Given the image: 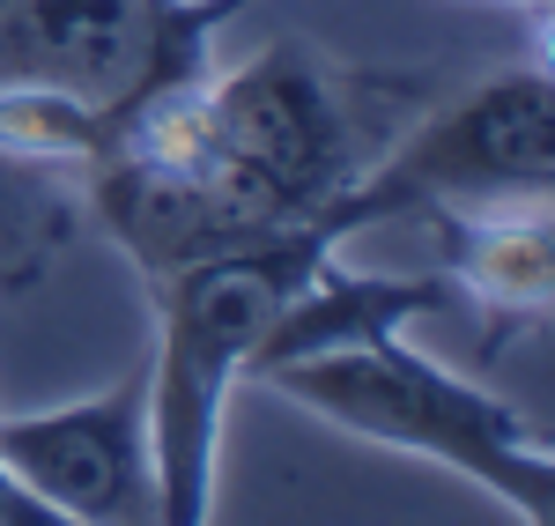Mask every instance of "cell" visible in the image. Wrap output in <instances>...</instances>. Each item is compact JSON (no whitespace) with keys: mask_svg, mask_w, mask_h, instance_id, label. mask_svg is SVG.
<instances>
[{"mask_svg":"<svg viewBox=\"0 0 555 526\" xmlns=\"http://www.w3.org/2000/svg\"><path fill=\"white\" fill-rule=\"evenodd\" d=\"M408 97L415 82L400 75H363L282 38L230 75L208 67L201 82L164 97L127 133V149L185 164L259 230H297L334 216V201L378 164V149L408 127Z\"/></svg>","mask_w":555,"mask_h":526,"instance_id":"cell-1","label":"cell"},{"mask_svg":"<svg viewBox=\"0 0 555 526\" xmlns=\"http://www.w3.org/2000/svg\"><path fill=\"white\" fill-rule=\"evenodd\" d=\"M259 0H0V141L75 178L208 75Z\"/></svg>","mask_w":555,"mask_h":526,"instance_id":"cell-2","label":"cell"},{"mask_svg":"<svg viewBox=\"0 0 555 526\" xmlns=\"http://www.w3.org/2000/svg\"><path fill=\"white\" fill-rule=\"evenodd\" d=\"M348 245L341 216L297 222L253 245L171 267L149 282L156 297V349L149 363V460H156V519L201 526L215 519V452L230 386L253 371L267 326L289 311L304 282Z\"/></svg>","mask_w":555,"mask_h":526,"instance_id":"cell-3","label":"cell"},{"mask_svg":"<svg viewBox=\"0 0 555 526\" xmlns=\"http://www.w3.org/2000/svg\"><path fill=\"white\" fill-rule=\"evenodd\" d=\"M253 379L274 386L282 400L311 408L319 423L348 431V438L423 452L437 467L467 475L474 489H489L526 526L555 519V452L541 438V423H526L504 394L460 379L452 363L423 356L408 342V326L334 342V349H311V356H282Z\"/></svg>","mask_w":555,"mask_h":526,"instance_id":"cell-4","label":"cell"},{"mask_svg":"<svg viewBox=\"0 0 555 526\" xmlns=\"http://www.w3.org/2000/svg\"><path fill=\"white\" fill-rule=\"evenodd\" d=\"M555 185V82L548 60L504 67L467 97L423 112L378 149V164L334 201L341 230L429 208H548Z\"/></svg>","mask_w":555,"mask_h":526,"instance_id":"cell-5","label":"cell"},{"mask_svg":"<svg viewBox=\"0 0 555 526\" xmlns=\"http://www.w3.org/2000/svg\"><path fill=\"white\" fill-rule=\"evenodd\" d=\"M0 467L30 489L52 526H133L156 519V460H149V363L119 386L38 415H0Z\"/></svg>","mask_w":555,"mask_h":526,"instance_id":"cell-6","label":"cell"},{"mask_svg":"<svg viewBox=\"0 0 555 526\" xmlns=\"http://www.w3.org/2000/svg\"><path fill=\"white\" fill-rule=\"evenodd\" d=\"M444 282L481 311V356H504L518 334H541L555 305V222L548 208H429Z\"/></svg>","mask_w":555,"mask_h":526,"instance_id":"cell-7","label":"cell"},{"mask_svg":"<svg viewBox=\"0 0 555 526\" xmlns=\"http://www.w3.org/2000/svg\"><path fill=\"white\" fill-rule=\"evenodd\" d=\"M444 274H348V267H319L304 282L289 311L267 326L253 371L282 363V356H311V349H334V342H363V334H392V326H415L429 311H444ZM245 371V379H253Z\"/></svg>","mask_w":555,"mask_h":526,"instance_id":"cell-8","label":"cell"},{"mask_svg":"<svg viewBox=\"0 0 555 526\" xmlns=\"http://www.w3.org/2000/svg\"><path fill=\"white\" fill-rule=\"evenodd\" d=\"M75 230H82L75 178L0 141V297H30Z\"/></svg>","mask_w":555,"mask_h":526,"instance_id":"cell-9","label":"cell"},{"mask_svg":"<svg viewBox=\"0 0 555 526\" xmlns=\"http://www.w3.org/2000/svg\"><path fill=\"white\" fill-rule=\"evenodd\" d=\"M0 526H52V512H44L30 489L8 483V467H0Z\"/></svg>","mask_w":555,"mask_h":526,"instance_id":"cell-10","label":"cell"},{"mask_svg":"<svg viewBox=\"0 0 555 526\" xmlns=\"http://www.w3.org/2000/svg\"><path fill=\"white\" fill-rule=\"evenodd\" d=\"M526 8H548V0H526Z\"/></svg>","mask_w":555,"mask_h":526,"instance_id":"cell-11","label":"cell"}]
</instances>
